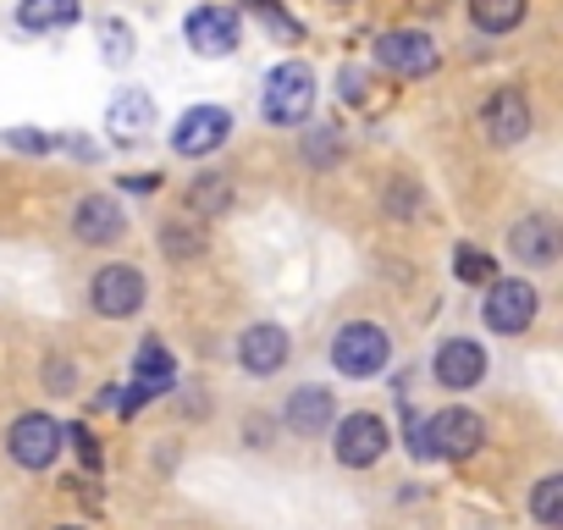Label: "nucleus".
Instances as JSON below:
<instances>
[{"label": "nucleus", "instance_id": "f257e3e1", "mask_svg": "<svg viewBox=\"0 0 563 530\" xmlns=\"http://www.w3.org/2000/svg\"><path fill=\"white\" fill-rule=\"evenodd\" d=\"M481 442H486V426L470 409H442L431 420H420L409 409V448H415V459H470Z\"/></svg>", "mask_w": 563, "mask_h": 530}, {"label": "nucleus", "instance_id": "f03ea898", "mask_svg": "<svg viewBox=\"0 0 563 530\" xmlns=\"http://www.w3.org/2000/svg\"><path fill=\"white\" fill-rule=\"evenodd\" d=\"M316 111V73L305 62H282L265 78V117L282 128H299Z\"/></svg>", "mask_w": 563, "mask_h": 530}, {"label": "nucleus", "instance_id": "7ed1b4c3", "mask_svg": "<svg viewBox=\"0 0 563 530\" xmlns=\"http://www.w3.org/2000/svg\"><path fill=\"white\" fill-rule=\"evenodd\" d=\"M387 360H393V343H387V332L371 327V321H354V327H343V332L332 338V365H338L343 376H354V382L387 371Z\"/></svg>", "mask_w": 563, "mask_h": 530}, {"label": "nucleus", "instance_id": "20e7f679", "mask_svg": "<svg viewBox=\"0 0 563 530\" xmlns=\"http://www.w3.org/2000/svg\"><path fill=\"white\" fill-rule=\"evenodd\" d=\"M530 321H536V288L530 283H519V277L486 283V327L497 338H519Z\"/></svg>", "mask_w": 563, "mask_h": 530}, {"label": "nucleus", "instance_id": "39448f33", "mask_svg": "<svg viewBox=\"0 0 563 530\" xmlns=\"http://www.w3.org/2000/svg\"><path fill=\"white\" fill-rule=\"evenodd\" d=\"M332 437H338V442H332V453H338V464H349V470L376 464V459L387 453V442H393L382 415H343Z\"/></svg>", "mask_w": 563, "mask_h": 530}, {"label": "nucleus", "instance_id": "423d86ee", "mask_svg": "<svg viewBox=\"0 0 563 530\" xmlns=\"http://www.w3.org/2000/svg\"><path fill=\"white\" fill-rule=\"evenodd\" d=\"M89 299H95V310L111 316V321L139 316V310H144V277H139V265H100Z\"/></svg>", "mask_w": 563, "mask_h": 530}, {"label": "nucleus", "instance_id": "0eeeda50", "mask_svg": "<svg viewBox=\"0 0 563 530\" xmlns=\"http://www.w3.org/2000/svg\"><path fill=\"white\" fill-rule=\"evenodd\" d=\"M7 448H12V459H18L23 470H51L56 453H62V426H56L51 415H18Z\"/></svg>", "mask_w": 563, "mask_h": 530}, {"label": "nucleus", "instance_id": "6e6552de", "mask_svg": "<svg viewBox=\"0 0 563 530\" xmlns=\"http://www.w3.org/2000/svg\"><path fill=\"white\" fill-rule=\"evenodd\" d=\"M376 62H382L387 73H398V78H426V73L437 67V45H431V34L393 29V34L376 40Z\"/></svg>", "mask_w": 563, "mask_h": 530}, {"label": "nucleus", "instance_id": "1a4fd4ad", "mask_svg": "<svg viewBox=\"0 0 563 530\" xmlns=\"http://www.w3.org/2000/svg\"><path fill=\"white\" fill-rule=\"evenodd\" d=\"M227 133H232V117H227L221 106H194V111L177 117L172 150H177V155H210L216 144H227Z\"/></svg>", "mask_w": 563, "mask_h": 530}, {"label": "nucleus", "instance_id": "9d476101", "mask_svg": "<svg viewBox=\"0 0 563 530\" xmlns=\"http://www.w3.org/2000/svg\"><path fill=\"white\" fill-rule=\"evenodd\" d=\"M481 128H486V139H492L497 150L519 144V139L530 133V106H525V95H519V89H497V95L481 106Z\"/></svg>", "mask_w": 563, "mask_h": 530}, {"label": "nucleus", "instance_id": "9b49d317", "mask_svg": "<svg viewBox=\"0 0 563 530\" xmlns=\"http://www.w3.org/2000/svg\"><path fill=\"white\" fill-rule=\"evenodd\" d=\"M188 45L199 56H232L238 51V12H227V7L188 12Z\"/></svg>", "mask_w": 563, "mask_h": 530}, {"label": "nucleus", "instance_id": "f8f14e48", "mask_svg": "<svg viewBox=\"0 0 563 530\" xmlns=\"http://www.w3.org/2000/svg\"><path fill=\"white\" fill-rule=\"evenodd\" d=\"M481 376H486V349H481V343L448 338V343L437 349V382H442L448 393H464V387H475Z\"/></svg>", "mask_w": 563, "mask_h": 530}, {"label": "nucleus", "instance_id": "ddd939ff", "mask_svg": "<svg viewBox=\"0 0 563 530\" xmlns=\"http://www.w3.org/2000/svg\"><path fill=\"white\" fill-rule=\"evenodd\" d=\"M238 365L249 376H276L282 365H288V332L282 327H249L238 338Z\"/></svg>", "mask_w": 563, "mask_h": 530}, {"label": "nucleus", "instance_id": "4468645a", "mask_svg": "<svg viewBox=\"0 0 563 530\" xmlns=\"http://www.w3.org/2000/svg\"><path fill=\"white\" fill-rule=\"evenodd\" d=\"M73 232H78V243H117V238L128 232V216H122L117 199L95 194V199H78V210H73Z\"/></svg>", "mask_w": 563, "mask_h": 530}, {"label": "nucleus", "instance_id": "2eb2a0df", "mask_svg": "<svg viewBox=\"0 0 563 530\" xmlns=\"http://www.w3.org/2000/svg\"><path fill=\"white\" fill-rule=\"evenodd\" d=\"M150 128H155L150 95H144V89H122V100H111V111H106V133H111L117 144H139Z\"/></svg>", "mask_w": 563, "mask_h": 530}, {"label": "nucleus", "instance_id": "dca6fc26", "mask_svg": "<svg viewBox=\"0 0 563 530\" xmlns=\"http://www.w3.org/2000/svg\"><path fill=\"white\" fill-rule=\"evenodd\" d=\"M508 249L519 254V265H552L558 260V227L547 216H525L514 232H508Z\"/></svg>", "mask_w": 563, "mask_h": 530}, {"label": "nucleus", "instance_id": "f3484780", "mask_svg": "<svg viewBox=\"0 0 563 530\" xmlns=\"http://www.w3.org/2000/svg\"><path fill=\"white\" fill-rule=\"evenodd\" d=\"M172 382H177V360H172L161 343H144V349L133 354V387H139L144 398H161V393H172Z\"/></svg>", "mask_w": 563, "mask_h": 530}, {"label": "nucleus", "instance_id": "a211bd4d", "mask_svg": "<svg viewBox=\"0 0 563 530\" xmlns=\"http://www.w3.org/2000/svg\"><path fill=\"white\" fill-rule=\"evenodd\" d=\"M332 393L327 387H299L294 398H288V426L299 431V437H321L327 426H332Z\"/></svg>", "mask_w": 563, "mask_h": 530}, {"label": "nucleus", "instance_id": "6ab92c4d", "mask_svg": "<svg viewBox=\"0 0 563 530\" xmlns=\"http://www.w3.org/2000/svg\"><path fill=\"white\" fill-rule=\"evenodd\" d=\"M78 18H84L78 0H23V7H18V23H23L29 34H62V29H73Z\"/></svg>", "mask_w": 563, "mask_h": 530}, {"label": "nucleus", "instance_id": "aec40b11", "mask_svg": "<svg viewBox=\"0 0 563 530\" xmlns=\"http://www.w3.org/2000/svg\"><path fill=\"white\" fill-rule=\"evenodd\" d=\"M525 7L530 0H470V18H475L481 34H508V29L525 23Z\"/></svg>", "mask_w": 563, "mask_h": 530}, {"label": "nucleus", "instance_id": "412c9836", "mask_svg": "<svg viewBox=\"0 0 563 530\" xmlns=\"http://www.w3.org/2000/svg\"><path fill=\"white\" fill-rule=\"evenodd\" d=\"M227 205H232L227 177H199V183L188 188V210H194V216H221Z\"/></svg>", "mask_w": 563, "mask_h": 530}, {"label": "nucleus", "instance_id": "4be33fe9", "mask_svg": "<svg viewBox=\"0 0 563 530\" xmlns=\"http://www.w3.org/2000/svg\"><path fill=\"white\" fill-rule=\"evenodd\" d=\"M530 514L547 525V530H563V475H547L530 497Z\"/></svg>", "mask_w": 563, "mask_h": 530}, {"label": "nucleus", "instance_id": "5701e85b", "mask_svg": "<svg viewBox=\"0 0 563 530\" xmlns=\"http://www.w3.org/2000/svg\"><path fill=\"white\" fill-rule=\"evenodd\" d=\"M453 277L470 283V288H475V283H497V265H492L486 249H470V243H464V249L453 254Z\"/></svg>", "mask_w": 563, "mask_h": 530}, {"label": "nucleus", "instance_id": "b1692460", "mask_svg": "<svg viewBox=\"0 0 563 530\" xmlns=\"http://www.w3.org/2000/svg\"><path fill=\"white\" fill-rule=\"evenodd\" d=\"M161 249H166L172 260H194V254H205V232H194V227H183V221H166V227H161Z\"/></svg>", "mask_w": 563, "mask_h": 530}, {"label": "nucleus", "instance_id": "393cba45", "mask_svg": "<svg viewBox=\"0 0 563 530\" xmlns=\"http://www.w3.org/2000/svg\"><path fill=\"white\" fill-rule=\"evenodd\" d=\"M100 40H106V62H111V67L133 56V34H128V23H117V18H111V23L100 29Z\"/></svg>", "mask_w": 563, "mask_h": 530}, {"label": "nucleus", "instance_id": "a878e982", "mask_svg": "<svg viewBox=\"0 0 563 530\" xmlns=\"http://www.w3.org/2000/svg\"><path fill=\"white\" fill-rule=\"evenodd\" d=\"M249 12H260V18H265V23H271V29L282 34V40H299V34H305V29H299V23H294L288 12L276 7V0H249Z\"/></svg>", "mask_w": 563, "mask_h": 530}, {"label": "nucleus", "instance_id": "bb28decb", "mask_svg": "<svg viewBox=\"0 0 563 530\" xmlns=\"http://www.w3.org/2000/svg\"><path fill=\"white\" fill-rule=\"evenodd\" d=\"M387 210H398L404 221H415V216L426 210V194H420L415 183H398V188H393V199H387Z\"/></svg>", "mask_w": 563, "mask_h": 530}, {"label": "nucleus", "instance_id": "cd10ccee", "mask_svg": "<svg viewBox=\"0 0 563 530\" xmlns=\"http://www.w3.org/2000/svg\"><path fill=\"white\" fill-rule=\"evenodd\" d=\"M62 437H67V442L78 448V459H84V470H100V448H95V437H89L84 426H67Z\"/></svg>", "mask_w": 563, "mask_h": 530}, {"label": "nucleus", "instance_id": "c85d7f7f", "mask_svg": "<svg viewBox=\"0 0 563 530\" xmlns=\"http://www.w3.org/2000/svg\"><path fill=\"white\" fill-rule=\"evenodd\" d=\"M12 144H18V150H51L56 139H45V133H34V128H12Z\"/></svg>", "mask_w": 563, "mask_h": 530}, {"label": "nucleus", "instance_id": "c756f323", "mask_svg": "<svg viewBox=\"0 0 563 530\" xmlns=\"http://www.w3.org/2000/svg\"><path fill=\"white\" fill-rule=\"evenodd\" d=\"M338 95L343 100H365V78L360 73H338Z\"/></svg>", "mask_w": 563, "mask_h": 530}, {"label": "nucleus", "instance_id": "7c9ffc66", "mask_svg": "<svg viewBox=\"0 0 563 530\" xmlns=\"http://www.w3.org/2000/svg\"><path fill=\"white\" fill-rule=\"evenodd\" d=\"M62 530H84V525H62Z\"/></svg>", "mask_w": 563, "mask_h": 530}]
</instances>
